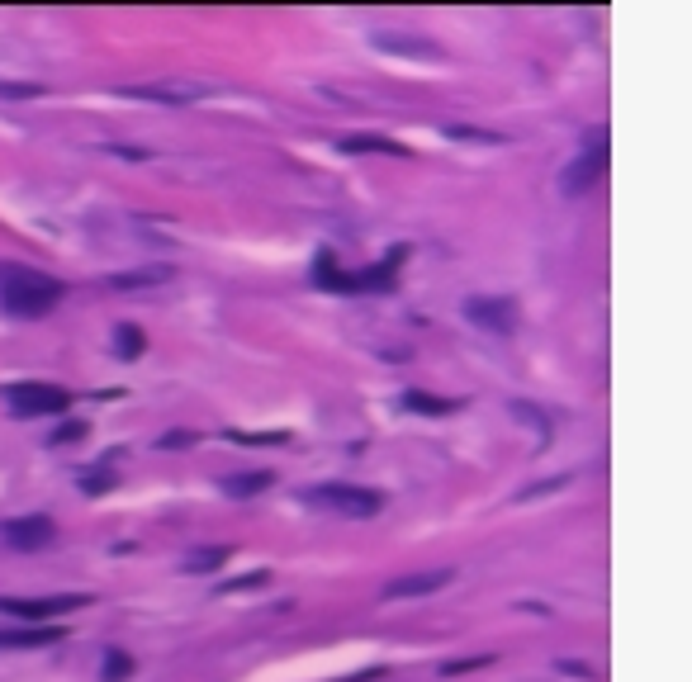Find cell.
I'll return each instance as SVG.
<instances>
[{
	"instance_id": "cell-1",
	"label": "cell",
	"mask_w": 692,
	"mask_h": 682,
	"mask_svg": "<svg viewBox=\"0 0 692 682\" xmlns=\"http://www.w3.org/2000/svg\"><path fill=\"white\" fill-rule=\"evenodd\" d=\"M67 289L53 275H38L29 266H0V304L10 318H48Z\"/></svg>"
},
{
	"instance_id": "cell-2",
	"label": "cell",
	"mask_w": 692,
	"mask_h": 682,
	"mask_svg": "<svg viewBox=\"0 0 692 682\" xmlns=\"http://www.w3.org/2000/svg\"><path fill=\"white\" fill-rule=\"evenodd\" d=\"M91 607V597L81 593H62V597H0V611L15 616L24 626H48L57 616H72V611Z\"/></svg>"
},
{
	"instance_id": "cell-3",
	"label": "cell",
	"mask_w": 692,
	"mask_h": 682,
	"mask_svg": "<svg viewBox=\"0 0 692 682\" xmlns=\"http://www.w3.org/2000/svg\"><path fill=\"white\" fill-rule=\"evenodd\" d=\"M304 503L342 512V517H375L380 512V493L375 488H351V484H323V488H309Z\"/></svg>"
},
{
	"instance_id": "cell-4",
	"label": "cell",
	"mask_w": 692,
	"mask_h": 682,
	"mask_svg": "<svg viewBox=\"0 0 692 682\" xmlns=\"http://www.w3.org/2000/svg\"><path fill=\"white\" fill-rule=\"evenodd\" d=\"M5 403H10L19 417H57V413H67L72 394L57 389V384H10V389H5Z\"/></svg>"
},
{
	"instance_id": "cell-5",
	"label": "cell",
	"mask_w": 692,
	"mask_h": 682,
	"mask_svg": "<svg viewBox=\"0 0 692 682\" xmlns=\"http://www.w3.org/2000/svg\"><path fill=\"white\" fill-rule=\"evenodd\" d=\"M465 318H470L474 327H484V332H493V337H512L517 332V304L512 299H465Z\"/></svg>"
},
{
	"instance_id": "cell-6",
	"label": "cell",
	"mask_w": 692,
	"mask_h": 682,
	"mask_svg": "<svg viewBox=\"0 0 692 682\" xmlns=\"http://www.w3.org/2000/svg\"><path fill=\"white\" fill-rule=\"evenodd\" d=\"M607 171V138L593 133V143L588 152H579V162L565 171V195H583V190H593V180Z\"/></svg>"
},
{
	"instance_id": "cell-7",
	"label": "cell",
	"mask_w": 692,
	"mask_h": 682,
	"mask_svg": "<svg viewBox=\"0 0 692 682\" xmlns=\"http://www.w3.org/2000/svg\"><path fill=\"white\" fill-rule=\"evenodd\" d=\"M0 536H5L10 550H43V545H53L57 526L48 517H15L0 526Z\"/></svg>"
},
{
	"instance_id": "cell-8",
	"label": "cell",
	"mask_w": 692,
	"mask_h": 682,
	"mask_svg": "<svg viewBox=\"0 0 692 682\" xmlns=\"http://www.w3.org/2000/svg\"><path fill=\"white\" fill-rule=\"evenodd\" d=\"M451 583V569H418V574H399L384 583V597H422V593H437Z\"/></svg>"
},
{
	"instance_id": "cell-9",
	"label": "cell",
	"mask_w": 692,
	"mask_h": 682,
	"mask_svg": "<svg viewBox=\"0 0 692 682\" xmlns=\"http://www.w3.org/2000/svg\"><path fill=\"white\" fill-rule=\"evenodd\" d=\"M342 152H361V157H408V147L394 138H375V133H351L342 138Z\"/></svg>"
},
{
	"instance_id": "cell-10",
	"label": "cell",
	"mask_w": 692,
	"mask_h": 682,
	"mask_svg": "<svg viewBox=\"0 0 692 682\" xmlns=\"http://www.w3.org/2000/svg\"><path fill=\"white\" fill-rule=\"evenodd\" d=\"M408 256V247H394V256H384V261H375V266L365 270V275H356V289H384L394 285V275H399V261Z\"/></svg>"
},
{
	"instance_id": "cell-11",
	"label": "cell",
	"mask_w": 692,
	"mask_h": 682,
	"mask_svg": "<svg viewBox=\"0 0 692 682\" xmlns=\"http://www.w3.org/2000/svg\"><path fill=\"white\" fill-rule=\"evenodd\" d=\"M38 645H57V630H53V626L0 630V649H38Z\"/></svg>"
},
{
	"instance_id": "cell-12",
	"label": "cell",
	"mask_w": 692,
	"mask_h": 682,
	"mask_svg": "<svg viewBox=\"0 0 692 682\" xmlns=\"http://www.w3.org/2000/svg\"><path fill=\"white\" fill-rule=\"evenodd\" d=\"M124 95H138V100H162V105H181V100H200V86H128Z\"/></svg>"
},
{
	"instance_id": "cell-13",
	"label": "cell",
	"mask_w": 692,
	"mask_h": 682,
	"mask_svg": "<svg viewBox=\"0 0 692 682\" xmlns=\"http://www.w3.org/2000/svg\"><path fill=\"white\" fill-rule=\"evenodd\" d=\"M403 408L427 413V417H451L460 403H456V398H437V394H422V389H408V394H403Z\"/></svg>"
},
{
	"instance_id": "cell-14",
	"label": "cell",
	"mask_w": 692,
	"mask_h": 682,
	"mask_svg": "<svg viewBox=\"0 0 692 682\" xmlns=\"http://www.w3.org/2000/svg\"><path fill=\"white\" fill-rule=\"evenodd\" d=\"M313 280H318L323 289H356V275H346V270H337L332 252H318V261H313Z\"/></svg>"
},
{
	"instance_id": "cell-15",
	"label": "cell",
	"mask_w": 692,
	"mask_h": 682,
	"mask_svg": "<svg viewBox=\"0 0 692 682\" xmlns=\"http://www.w3.org/2000/svg\"><path fill=\"white\" fill-rule=\"evenodd\" d=\"M275 474L271 469H252V474H233V479H223V488L233 493V498H252V493H261V488H271Z\"/></svg>"
},
{
	"instance_id": "cell-16",
	"label": "cell",
	"mask_w": 692,
	"mask_h": 682,
	"mask_svg": "<svg viewBox=\"0 0 692 682\" xmlns=\"http://www.w3.org/2000/svg\"><path fill=\"white\" fill-rule=\"evenodd\" d=\"M380 53H408V57H437V43H408V34H380L375 38Z\"/></svg>"
},
{
	"instance_id": "cell-17",
	"label": "cell",
	"mask_w": 692,
	"mask_h": 682,
	"mask_svg": "<svg viewBox=\"0 0 692 682\" xmlns=\"http://www.w3.org/2000/svg\"><path fill=\"white\" fill-rule=\"evenodd\" d=\"M171 280V266H152V270H128V275H110V289H138V285H162Z\"/></svg>"
},
{
	"instance_id": "cell-18",
	"label": "cell",
	"mask_w": 692,
	"mask_h": 682,
	"mask_svg": "<svg viewBox=\"0 0 692 682\" xmlns=\"http://www.w3.org/2000/svg\"><path fill=\"white\" fill-rule=\"evenodd\" d=\"M133 673V659L124 649H105V668H100V682H124Z\"/></svg>"
},
{
	"instance_id": "cell-19",
	"label": "cell",
	"mask_w": 692,
	"mask_h": 682,
	"mask_svg": "<svg viewBox=\"0 0 692 682\" xmlns=\"http://www.w3.org/2000/svg\"><path fill=\"white\" fill-rule=\"evenodd\" d=\"M114 351H119V356H143V327H133V323H124L119 327V332H114Z\"/></svg>"
},
{
	"instance_id": "cell-20",
	"label": "cell",
	"mask_w": 692,
	"mask_h": 682,
	"mask_svg": "<svg viewBox=\"0 0 692 682\" xmlns=\"http://www.w3.org/2000/svg\"><path fill=\"white\" fill-rule=\"evenodd\" d=\"M228 441H247V446H280V441H285V431H261V436H252V431H228Z\"/></svg>"
},
{
	"instance_id": "cell-21",
	"label": "cell",
	"mask_w": 692,
	"mask_h": 682,
	"mask_svg": "<svg viewBox=\"0 0 692 682\" xmlns=\"http://www.w3.org/2000/svg\"><path fill=\"white\" fill-rule=\"evenodd\" d=\"M223 559H228V550H200V555H190V569H195V574H204V569H214V564H223Z\"/></svg>"
},
{
	"instance_id": "cell-22",
	"label": "cell",
	"mask_w": 692,
	"mask_h": 682,
	"mask_svg": "<svg viewBox=\"0 0 692 682\" xmlns=\"http://www.w3.org/2000/svg\"><path fill=\"white\" fill-rule=\"evenodd\" d=\"M29 95H43V86H15V81H0V100H29Z\"/></svg>"
},
{
	"instance_id": "cell-23",
	"label": "cell",
	"mask_w": 692,
	"mask_h": 682,
	"mask_svg": "<svg viewBox=\"0 0 692 682\" xmlns=\"http://www.w3.org/2000/svg\"><path fill=\"white\" fill-rule=\"evenodd\" d=\"M76 436H86V422H62V427L53 431V446H67Z\"/></svg>"
},
{
	"instance_id": "cell-24",
	"label": "cell",
	"mask_w": 692,
	"mask_h": 682,
	"mask_svg": "<svg viewBox=\"0 0 692 682\" xmlns=\"http://www.w3.org/2000/svg\"><path fill=\"white\" fill-rule=\"evenodd\" d=\"M446 133H451V138H470V143H498L493 133H479V128H460V124H451Z\"/></svg>"
},
{
	"instance_id": "cell-25",
	"label": "cell",
	"mask_w": 692,
	"mask_h": 682,
	"mask_svg": "<svg viewBox=\"0 0 692 682\" xmlns=\"http://www.w3.org/2000/svg\"><path fill=\"white\" fill-rule=\"evenodd\" d=\"M266 574H252V578H233V583H223V593H237V588H261Z\"/></svg>"
}]
</instances>
